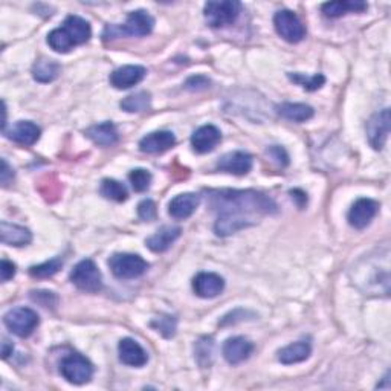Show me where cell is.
Masks as SVG:
<instances>
[{
	"label": "cell",
	"instance_id": "5bb4252c",
	"mask_svg": "<svg viewBox=\"0 0 391 391\" xmlns=\"http://www.w3.org/2000/svg\"><path fill=\"white\" fill-rule=\"evenodd\" d=\"M222 140V133L216 125H202L191 136V145L196 153H210L216 149Z\"/></svg>",
	"mask_w": 391,
	"mask_h": 391
},
{
	"label": "cell",
	"instance_id": "74e56055",
	"mask_svg": "<svg viewBox=\"0 0 391 391\" xmlns=\"http://www.w3.org/2000/svg\"><path fill=\"white\" fill-rule=\"evenodd\" d=\"M196 355H198V359L200 361L202 356L207 358V364L210 366L211 363L208 361V358L212 356V339L210 338H203L198 342V348H196Z\"/></svg>",
	"mask_w": 391,
	"mask_h": 391
},
{
	"label": "cell",
	"instance_id": "2e32d148",
	"mask_svg": "<svg viewBox=\"0 0 391 391\" xmlns=\"http://www.w3.org/2000/svg\"><path fill=\"white\" fill-rule=\"evenodd\" d=\"M174 144H176V138L171 132H167V130L153 132L150 135L144 136V138L140 141V150L142 153L158 154L170 150L171 147H174Z\"/></svg>",
	"mask_w": 391,
	"mask_h": 391
},
{
	"label": "cell",
	"instance_id": "ba28073f",
	"mask_svg": "<svg viewBox=\"0 0 391 391\" xmlns=\"http://www.w3.org/2000/svg\"><path fill=\"white\" fill-rule=\"evenodd\" d=\"M273 26L281 38L289 43H298L306 37V28L300 21V17L289 11V9H280L273 16Z\"/></svg>",
	"mask_w": 391,
	"mask_h": 391
},
{
	"label": "cell",
	"instance_id": "cb8c5ba5",
	"mask_svg": "<svg viewBox=\"0 0 391 391\" xmlns=\"http://www.w3.org/2000/svg\"><path fill=\"white\" fill-rule=\"evenodd\" d=\"M312 353V347L309 342L306 341H298L293 342V344L286 346L285 348H281L278 351V361L281 364H298L302 363V361H306Z\"/></svg>",
	"mask_w": 391,
	"mask_h": 391
},
{
	"label": "cell",
	"instance_id": "ffe728a7",
	"mask_svg": "<svg viewBox=\"0 0 391 391\" xmlns=\"http://www.w3.org/2000/svg\"><path fill=\"white\" fill-rule=\"evenodd\" d=\"M120 351V359L121 363L130 367H142L149 361L145 350L132 338H124L120 341L118 346Z\"/></svg>",
	"mask_w": 391,
	"mask_h": 391
},
{
	"label": "cell",
	"instance_id": "d6986e66",
	"mask_svg": "<svg viewBox=\"0 0 391 391\" xmlns=\"http://www.w3.org/2000/svg\"><path fill=\"white\" fill-rule=\"evenodd\" d=\"M198 207H199V196L194 193H183V194H178L174 199H171L169 205V212L176 220H185L190 216H193V212Z\"/></svg>",
	"mask_w": 391,
	"mask_h": 391
},
{
	"label": "cell",
	"instance_id": "7bdbcfd3",
	"mask_svg": "<svg viewBox=\"0 0 391 391\" xmlns=\"http://www.w3.org/2000/svg\"><path fill=\"white\" fill-rule=\"evenodd\" d=\"M290 194H292V199H295L297 200V203H298V207H300V199H301V202L302 203H307V196H306V193H302V191H300V190H293V191H290Z\"/></svg>",
	"mask_w": 391,
	"mask_h": 391
},
{
	"label": "cell",
	"instance_id": "e0dca14e",
	"mask_svg": "<svg viewBox=\"0 0 391 391\" xmlns=\"http://www.w3.org/2000/svg\"><path fill=\"white\" fill-rule=\"evenodd\" d=\"M0 240L8 246H26L33 242V232L21 225L4 220L0 223Z\"/></svg>",
	"mask_w": 391,
	"mask_h": 391
},
{
	"label": "cell",
	"instance_id": "f546056e",
	"mask_svg": "<svg viewBox=\"0 0 391 391\" xmlns=\"http://www.w3.org/2000/svg\"><path fill=\"white\" fill-rule=\"evenodd\" d=\"M47 45L51 46L55 52H60V54L69 52L71 49L75 47V45L72 43L69 35L66 34L63 28H57V29H54V31L49 33Z\"/></svg>",
	"mask_w": 391,
	"mask_h": 391
},
{
	"label": "cell",
	"instance_id": "5b68a950",
	"mask_svg": "<svg viewBox=\"0 0 391 391\" xmlns=\"http://www.w3.org/2000/svg\"><path fill=\"white\" fill-rule=\"evenodd\" d=\"M60 373L69 384L83 385L94 376V366L91 361L80 353L67 355L60 364Z\"/></svg>",
	"mask_w": 391,
	"mask_h": 391
},
{
	"label": "cell",
	"instance_id": "9c48e42d",
	"mask_svg": "<svg viewBox=\"0 0 391 391\" xmlns=\"http://www.w3.org/2000/svg\"><path fill=\"white\" fill-rule=\"evenodd\" d=\"M390 133V109H382L367 123V138L375 150H382Z\"/></svg>",
	"mask_w": 391,
	"mask_h": 391
},
{
	"label": "cell",
	"instance_id": "f1b7e54d",
	"mask_svg": "<svg viewBox=\"0 0 391 391\" xmlns=\"http://www.w3.org/2000/svg\"><path fill=\"white\" fill-rule=\"evenodd\" d=\"M100 193L106 199L113 202H124L127 200V198H129V193H127L124 185L115 179H104L101 182Z\"/></svg>",
	"mask_w": 391,
	"mask_h": 391
},
{
	"label": "cell",
	"instance_id": "8d00e7d4",
	"mask_svg": "<svg viewBox=\"0 0 391 391\" xmlns=\"http://www.w3.org/2000/svg\"><path fill=\"white\" fill-rule=\"evenodd\" d=\"M268 154L271 156V158L276 161L278 165H281V167H286V165L289 164V156L286 153V150L283 149V147L280 145H272L268 149Z\"/></svg>",
	"mask_w": 391,
	"mask_h": 391
},
{
	"label": "cell",
	"instance_id": "3957f363",
	"mask_svg": "<svg viewBox=\"0 0 391 391\" xmlns=\"http://www.w3.org/2000/svg\"><path fill=\"white\" fill-rule=\"evenodd\" d=\"M242 13V4L236 0H217L205 4L203 16L211 28H223L232 25Z\"/></svg>",
	"mask_w": 391,
	"mask_h": 391
},
{
	"label": "cell",
	"instance_id": "7a4b0ae2",
	"mask_svg": "<svg viewBox=\"0 0 391 391\" xmlns=\"http://www.w3.org/2000/svg\"><path fill=\"white\" fill-rule=\"evenodd\" d=\"M154 28V18L144 11V9H138V11H132L127 17L124 25H109L104 31V38L109 40V38L121 37V35H129V37H144L149 35Z\"/></svg>",
	"mask_w": 391,
	"mask_h": 391
},
{
	"label": "cell",
	"instance_id": "d4e9b609",
	"mask_svg": "<svg viewBox=\"0 0 391 391\" xmlns=\"http://www.w3.org/2000/svg\"><path fill=\"white\" fill-rule=\"evenodd\" d=\"M277 113L288 121L306 123L314 116V109L310 106L301 103H283L277 106Z\"/></svg>",
	"mask_w": 391,
	"mask_h": 391
},
{
	"label": "cell",
	"instance_id": "4fadbf2b",
	"mask_svg": "<svg viewBox=\"0 0 391 391\" xmlns=\"http://www.w3.org/2000/svg\"><path fill=\"white\" fill-rule=\"evenodd\" d=\"M223 358L228 361L231 366H239L243 361H246L254 351V344L243 336H234L225 341L223 344Z\"/></svg>",
	"mask_w": 391,
	"mask_h": 391
},
{
	"label": "cell",
	"instance_id": "b9f144b4",
	"mask_svg": "<svg viewBox=\"0 0 391 391\" xmlns=\"http://www.w3.org/2000/svg\"><path fill=\"white\" fill-rule=\"evenodd\" d=\"M13 350H14L13 342H9L6 338H4V342H2V358L8 359L9 355H13Z\"/></svg>",
	"mask_w": 391,
	"mask_h": 391
},
{
	"label": "cell",
	"instance_id": "603a6c76",
	"mask_svg": "<svg viewBox=\"0 0 391 391\" xmlns=\"http://www.w3.org/2000/svg\"><path fill=\"white\" fill-rule=\"evenodd\" d=\"M62 28L64 29L66 34L69 35V38L75 46L84 45L86 42H89V38L92 37V29H91L89 22H86L84 18L78 17V16L66 17V21Z\"/></svg>",
	"mask_w": 391,
	"mask_h": 391
},
{
	"label": "cell",
	"instance_id": "60d3db41",
	"mask_svg": "<svg viewBox=\"0 0 391 391\" xmlns=\"http://www.w3.org/2000/svg\"><path fill=\"white\" fill-rule=\"evenodd\" d=\"M14 179V170L9 167V164L6 162V159H2V170H0V181H2L4 187L11 182Z\"/></svg>",
	"mask_w": 391,
	"mask_h": 391
},
{
	"label": "cell",
	"instance_id": "83f0119b",
	"mask_svg": "<svg viewBox=\"0 0 391 391\" xmlns=\"http://www.w3.org/2000/svg\"><path fill=\"white\" fill-rule=\"evenodd\" d=\"M152 96L149 92H138L135 95H129L121 101V109L129 113H140L150 107Z\"/></svg>",
	"mask_w": 391,
	"mask_h": 391
},
{
	"label": "cell",
	"instance_id": "8992f818",
	"mask_svg": "<svg viewBox=\"0 0 391 391\" xmlns=\"http://www.w3.org/2000/svg\"><path fill=\"white\" fill-rule=\"evenodd\" d=\"M5 326L13 332L14 335L21 338H28L33 335V332L37 329L40 318H38L37 312L29 307H14L8 310L4 317Z\"/></svg>",
	"mask_w": 391,
	"mask_h": 391
},
{
	"label": "cell",
	"instance_id": "836d02e7",
	"mask_svg": "<svg viewBox=\"0 0 391 391\" xmlns=\"http://www.w3.org/2000/svg\"><path fill=\"white\" fill-rule=\"evenodd\" d=\"M176 324H178V322H176V318L171 315H162V317H158L152 321V327L154 330H158L159 334L164 335L165 338L174 336Z\"/></svg>",
	"mask_w": 391,
	"mask_h": 391
},
{
	"label": "cell",
	"instance_id": "30bf717a",
	"mask_svg": "<svg viewBox=\"0 0 391 391\" xmlns=\"http://www.w3.org/2000/svg\"><path fill=\"white\" fill-rule=\"evenodd\" d=\"M379 205L371 199H358L348 211V223L356 230H364L378 214Z\"/></svg>",
	"mask_w": 391,
	"mask_h": 391
},
{
	"label": "cell",
	"instance_id": "ab89813d",
	"mask_svg": "<svg viewBox=\"0 0 391 391\" xmlns=\"http://www.w3.org/2000/svg\"><path fill=\"white\" fill-rule=\"evenodd\" d=\"M0 276H2L4 283L14 278V276H16V265H14V263L4 259L2 265H0Z\"/></svg>",
	"mask_w": 391,
	"mask_h": 391
},
{
	"label": "cell",
	"instance_id": "484cf974",
	"mask_svg": "<svg viewBox=\"0 0 391 391\" xmlns=\"http://www.w3.org/2000/svg\"><path fill=\"white\" fill-rule=\"evenodd\" d=\"M367 4L359 2V0H339V2H329L322 5V13L326 17L336 18L348 13H361L366 11Z\"/></svg>",
	"mask_w": 391,
	"mask_h": 391
},
{
	"label": "cell",
	"instance_id": "7c38bea8",
	"mask_svg": "<svg viewBox=\"0 0 391 391\" xmlns=\"http://www.w3.org/2000/svg\"><path fill=\"white\" fill-rule=\"evenodd\" d=\"M147 75V69L138 64H127L110 74V84L115 89H130V87L141 83Z\"/></svg>",
	"mask_w": 391,
	"mask_h": 391
},
{
	"label": "cell",
	"instance_id": "7402d4cb",
	"mask_svg": "<svg viewBox=\"0 0 391 391\" xmlns=\"http://www.w3.org/2000/svg\"><path fill=\"white\" fill-rule=\"evenodd\" d=\"M181 234L182 230L179 227H162L145 240V244L153 252H165L181 237Z\"/></svg>",
	"mask_w": 391,
	"mask_h": 391
},
{
	"label": "cell",
	"instance_id": "4316f807",
	"mask_svg": "<svg viewBox=\"0 0 391 391\" xmlns=\"http://www.w3.org/2000/svg\"><path fill=\"white\" fill-rule=\"evenodd\" d=\"M60 72L62 66L55 60H49V58H40L33 66V76L38 83H51L57 80Z\"/></svg>",
	"mask_w": 391,
	"mask_h": 391
},
{
	"label": "cell",
	"instance_id": "52a82bcc",
	"mask_svg": "<svg viewBox=\"0 0 391 391\" xmlns=\"http://www.w3.org/2000/svg\"><path fill=\"white\" fill-rule=\"evenodd\" d=\"M71 281L74 285L83 290L95 293L103 288V276L100 269L95 265V261L86 259L81 260L71 272Z\"/></svg>",
	"mask_w": 391,
	"mask_h": 391
},
{
	"label": "cell",
	"instance_id": "44dd1931",
	"mask_svg": "<svg viewBox=\"0 0 391 391\" xmlns=\"http://www.w3.org/2000/svg\"><path fill=\"white\" fill-rule=\"evenodd\" d=\"M86 136L91 141H94L96 145H101V147L115 145L120 140V133L116 130L115 124L110 121L91 125L89 129L86 130Z\"/></svg>",
	"mask_w": 391,
	"mask_h": 391
},
{
	"label": "cell",
	"instance_id": "9a60e30c",
	"mask_svg": "<svg viewBox=\"0 0 391 391\" xmlns=\"http://www.w3.org/2000/svg\"><path fill=\"white\" fill-rule=\"evenodd\" d=\"M217 169L236 176L248 174L252 169V156L244 152H231L223 154L217 162Z\"/></svg>",
	"mask_w": 391,
	"mask_h": 391
},
{
	"label": "cell",
	"instance_id": "4dcf8cb0",
	"mask_svg": "<svg viewBox=\"0 0 391 391\" xmlns=\"http://www.w3.org/2000/svg\"><path fill=\"white\" fill-rule=\"evenodd\" d=\"M62 268H63V260L55 257L52 260L42 263V265H35L29 268V276L34 278H49L55 276V273Z\"/></svg>",
	"mask_w": 391,
	"mask_h": 391
},
{
	"label": "cell",
	"instance_id": "e575fe53",
	"mask_svg": "<svg viewBox=\"0 0 391 391\" xmlns=\"http://www.w3.org/2000/svg\"><path fill=\"white\" fill-rule=\"evenodd\" d=\"M138 216L144 222H152L158 216V208H156V203L150 199H145L138 205Z\"/></svg>",
	"mask_w": 391,
	"mask_h": 391
},
{
	"label": "cell",
	"instance_id": "ac0fdd59",
	"mask_svg": "<svg viewBox=\"0 0 391 391\" xmlns=\"http://www.w3.org/2000/svg\"><path fill=\"white\" fill-rule=\"evenodd\" d=\"M9 140L21 145H34L40 138V127L33 121H17L9 130L5 132Z\"/></svg>",
	"mask_w": 391,
	"mask_h": 391
},
{
	"label": "cell",
	"instance_id": "d590c367",
	"mask_svg": "<svg viewBox=\"0 0 391 391\" xmlns=\"http://www.w3.org/2000/svg\"><path fill=\"white\" fill-rule=\"evenodd\" d=\"M31 298L33 301L38 302V305H42L43 307H55L58 298L55 297L54 292H47V290H34L31 292Z\"/></svg>",
	"mask_w": 391,
	"mask_h": 391
},
{
	"label": "cell",
	"instance_id": "277c9868",
	"mask_svg": "<svg viewBox=\"0 0 391 391\" xmlns=\"http://www.w3.org/2000/svg\"><path fill=\"white\" fill-rule=\"evenodd\" d=\"M109 268L116 278L133 280L144 276L147 269H149V263L138 254L120 252L113 254L109 259Z\"/></svg>",
	"mask_w": 391,
	"mask_h": 391
},
{
	"label": "cell",
	"instance_id": "d6a6232c",
	"mask_svg": "<svg viewBox=\"0 0 391 391\" xmlns=\"http://www.w3.org/2000/svg\"><path fill=\"white\" fill-rule=\"evenodd\" d=\"M129 181L132 183V188L136 193H144L150 188L152 174H150V171H147L144 169H136V170L130 171Z\"/></svg>",
	"mask_w": 391,
	"mask_h": 391
},
{
	"label": "cell",
	"instance_id": "8fae6325",
	"mask_svg": "<svg viewBox=\"0 0 391 391\" xmlns=\"http://www.w3.org/2000/svg\"><path fill=\"white\" fill-rule=\"evenodd\" d=\"M225 289V281L214 272H200L193 278V290L200 298H214Z\"/></svg>",
	"mask_w": 391,
	"mask_h": 391
},
{
	"label": "cell",
	"instance_id": "f35d334b",
	"mask_svg": "<svg viewBox=\"0 0 391 391\" xmlns=\"http://www.w3.org/2000/svg\"><path fill=\"white\" fill-rule=\"evenodd\" d=\"M208 86H210V80L202 75L191 76V78H188L187 83H185V87H187L188 91H203V89H207Z\"/></svg>",
	"mask_w": 391,
	"mask_h": 391
},
{
	"label": "cell",
	"instance_id": "6da1fadb",
	"mask_svg": "<svg viewBox=\"0 0 391 391\" xmlns=\"http://www.w3.org/2000/svg\"><path fill=\"white\" fill-rule=\"evenodd\" d=\"M208 194L211 208L217 212L214 231L220 237L252 227L260 217L277 212V203L256 190H216Z\"/></svg>",
	"mask_w": 391,
	"mask_h": 391
},
{
	"label": "cell",
	"instance_id": "1f68e13d",
	"mask_svg": "<svg viewBox=\"0 0 391 391\" xmlns=\"http://www.w3.org/2000/svg\"><path fill=\"white\" fill-rule=\"evenodd\" d=\"M289 80L300 84L302 89H306L309 92L318 91L319 87H322V84L326 83V76L322 74H317L314 76H306L305 74H288Z\"/></svg>",
	"mask_w": 391,
	"mask_h": 391
}]
</instances>
